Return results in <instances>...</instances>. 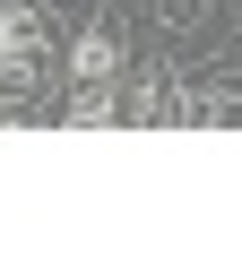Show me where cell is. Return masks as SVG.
<instances>
[{"label":"cell","instance_id":"1","mask_svg":"<svg viewBox=\"0 0 242 260\" xmlns=\"http://www.w3.org/2000/svg\"><path fill=\"white\" fill-rule=\"evenodd\" d=\"M44 18L26 9V0H0V87H26L35 78V61H44Z\"/></svg>","mask_w":242,"mask_h":260},{"label":"cell","instance_id":"2","mask_svg":"<svg viewBox=\"0 0 242 260\" xmlns=\"http://www.w3.org/2000/svg\"><path fill=\"white\" fill-rule=\"evenodd\" d=\"M69 78H87V87H121V35H112L104 18H87V26L69 35Z\"/></svg>","mask_w":242,"mask_h":260},{"label":"cell","instance_id":"3","mask_svg":"<svg viewBox=\"0 0 242 260\" xmlns=\"http://www.w3.org/2000/svg\"><path fill=\"white\" fill-rule=\"evenodd\" d=\"M61 121H69V130H78V121H121V87H87V78H69Z\"/></svg>","mask_w":242,"mask_h":260},{"label":"cell","instance_id":"4","mask_svg":"<svg viewBox=\"0 0 242 260\" xmlns=\"http://www.w3.org/2000/svg\"><path fill=\"white\" fill-rule=\"evenodd\" d=\"M0 121H18V87H0Z\"/></svg>","mask_w":242,"mask_h":260}]
</instances>
